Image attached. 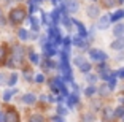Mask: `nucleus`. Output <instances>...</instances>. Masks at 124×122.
<instances>
[{"mask_svg": "<svg viewBox=\"0 0 124 122\" xmlns=\"http://www.w3.org/2000/svg\"><path fill=\"white\" fill-rule=\"evenodd\" d=\"M105 117L110 119V121L113 119V113H111V109H107V111H105Z\"/></svg>", "mask_w": 124, "mask_h": 122, "instance_id": "30", "label": "nucleus"}, {"mask_svg": "<svg viewBox=\"0 0 124 122\" xmlns=\"http://www.w3.org/2000/svg\"><path fill=\"white\" fill-rule=\"evenodd\" d=\"M61 70H62V75L67 81H72V70H70L69 64H61Z\"/></svg>", "mask_w": 124, "mask_h": 122, "instance_id": "4", "label": "nucleus"}, {"mask_svg": "<svg viewBox=\"0 0 124 122\" xmlns=\"http://www.w3.org/2000/svg\"><path fill=\"white\" fill-rule=\"evenodd\" d=\"M51 18H53V21H54V22H59V18H61V11H59V10H54V11L51 13Z\"/></svg>", "mask_w": 124, "mask_h": 122, "instance_id": "20", "label": "nucleus"}, {"mask_svg": "<svg viewBox=\"0 0 124 122\" xmlns=\"http://www.w3.org/2000/svg\"><path fill=\"white\" fill-rule=\"evenodd\" d=\"M89 81V83H94V81H97V76L95 75H88V78H86Z\"/></svg>", "mask_w": 124, "mask_h": 122, "instance_id": "31", "label": "nucleus"}, {"mask_svg": "<svg viewBox=\"0 0 124 122\" xmlns=\"http://www.w3.org/2000/svg\"><path fill=\"white\" fill-rule=\"evenodd\" d=\"M108 92H110V87H108V84H103V86L100 87V90H99V93H100V95H107Z\"/></svg>", "mask_w": 124, "mask_h": 122, "instance_id": "22", "label": "nucleus"}, {"mask_svg": "<svg viewBox=\"0 0 124 122\" xmlns=\"http://www.w3.org/2000/svg\"><path fill=\"white\" fill-rule=\"evenodd\" d=\"M18 35H19V38H21V40H27V38H29V32H27V30H24V29L19 30Z\"/></svg>", "mask_w": 124, "mask_h": 122, "instance_id": "21", "label": "nucleus"}, {"mask_svg": "<svg viewBox=\"0 0 124 122\" xmlns=\"http://www.w3.org/2000/svg\"><path fill=\"white\" fill-rule=\"evenodd\" d=\"M75 24L78 25V32H80V36H83V38H86V27H84L83 24H81L80 21H73Z\"/></svg>", "mask_w": 124, "mask_h": 122, "instance_id": "13", "label": "nucleus"}, {"mask_svg": "<svg viewBox=\"0 0 124 122\" xmlns=\"http://www.w3.org/2000/svg\"><path fill=\"white\" fill-rule=\"evenodd\" d=\"M13 93H16V89H10V90H7V92L3 93V100L5 101H8L11 98V95H13Z\"/></svg>", "mask_w": 124, "mask_h": 122, "instance_id": "18", "label": "nucleus"}, {"mask_svg": "<svg viewBox=\"0 0 124 122\" xmlns=\"http://www.w3.org/2000/svg\"><path fill=\"white\" fill-rule=\"evenodd\" d=\"M5 122H19V117L15 111H8L5 114Z\"/></svg>", "mask_w": 124, "mask_h": 122, "instance_id": "6", "label": "nucleus"}, {"mask_svg": "<svg viewBox=\"0 0 124 122\" xmlns=\"http://www.w3.org/2000/svg\"><path fill=\"white\" fill-rule=\"evenodd\" d=\"M30 60H32L33 64H38V60H40V59H38V56H37V54L30 52Z\"/></svg>", "mask_w": 124, "mask_h": 122, "instance_id": "28", "label": "nucleus"}, {"mask_svg": "<svg viewBox=\"0 0 124 122\" xmlns=\"http://www.w3.org/2000/svg\"><path fill=\"white\" fill-rule=\"evenodd\" d=\"M0 18H2V10H0Z\"/></svg>", "mask_w": 124, "mask_h": 122, "instance_id": "37", "label": "nucleus"}, {"mask_svg": "<svg viewBox=\"0 0 124 122\" xmlns=\"http://www.w3.org/2000/svg\"><path fill=\"white\" fill-rule=\"evenodd\" d=\"M73 62H75V64L78 65V68H80V67H81V65H83V64H84L86 60H84L83 57H80V56H78V57H75V60H73Z\"/></svg>", "mask_w": 124, "mask_h": 122, "instance_id": "24", "label": "nucleus"}, {"mask_svg": "<svg viewBox=\"0 0 124 122\" xmlns=\"http://www.w3.org/2000/svg\"><path fill=\"white\" fill-rule=\"evenodd\" d=\"M72 41L77 44V46H80V48H86V46H88V43H86V41L83 40V36H80V35H77L75 38L72 40Z\"/></svg>", "mask_w": 124, "mask_h": 122, "instance_id": "10", "label": "nucleus"}, {"mask_svg": "<svg viewBox=\"0 0 124 122\" xmlns=\"http://www.w3.org/2000/svg\"><path fill=\"white\" fill-rule=\"evenodd\" d=\"M94 92H95V87L94 86H89L88 89H86V93H88V95H92Z\"/></svg>", "mask_w": 124, "mask_h": 122, "instance_id": "29", "label": "nucleus"}, {"mask_svg": "<svg viewBox=\"0 0 124 122\" xmlns=\"http://www.w3.org/2000/svg\"><path fill=\"white\" fill-rule=\"evenodd\" d=\"M67 114V109H65V108H59V116H65Z\"/></svg>", "mask_w": 124, "mask_h": 122, "instance_id": "35", "label": "nucleus"}, {"mask_svg": "<svg viewBox=\"0 0 124 122\" xmlns=\"http://www.w3.org/2000/svg\"><path fill=\"white\" fill-rule=\"evenodd\" d=\"M35 81H37V83H43V81H45V78H43V75H37V78H35Z\"/></svg>", "mask_w": 124, "mask_h": 122, "instance_id": "34", "label": "nucleus"}, {"mask_svg": "<svg viewBox=\"0 0 124 122\" xmlns=\"http://www.w3.org/2000/svg\"><path fill=\"white\" fill-rule=\"evenodd\" d=\"M108 24H110V18H108V16H102V18H100V19H99V29H107V27H108Z\"/></svg>", "mask_w": 124, "mask_h": 122, "instance_id": "8", "label": "nucleus"}, {"mask_svg": "<svg viewBox=\"0 0 124 122\" xmlns=\"http://www.w3.org/2000/svg\"><path fill=\"white\" fill-rule=\"evenodd\" d=\"M115 116L116 117H124V108H118L116 111H115Z\"/></svg>", "mask_w": 124, "mask_h": 122, "instance_id": "26", "label": "nucleus"}, {"mask_svg": "<svg viewBox=\"0 0 124 122\" xmlns=\"http://www.w3.org/2000/svg\"><path fill=\"white\" fill-rule=\"evenodd\" d=\"M80 70H81V72H89V70H91V64H88V62H84V64L80 67Z\"/></svg>", "mask_w": 124, "mask_h": 122, "instance_id": "25", "label": "nucleus"}, {"mask_svg": "<svg viewBox=\"0 0 124 122\" xmlns=\"http://www.w3.org/2000/svg\"><path fill=\"white\" fill-rule=\"evenodd\" d=\"M77 103H78V97L75 95V93H72V95L69 93V106H70V108H73Z\"/></svg>", "mask_w": 124, "mask_h": 122, "instance_id": "14", "label": "nucleus"}, {"mask_svg": "<svg viewBox=\"0 0 124 122\" xmlns=\"http://www.w3.org/2000/svg\"><path fill=\"white\" fill-rule=\"evenodd\" d=\"M16 81H18V75H16V73H13V75H11V78H10V81H8V84H10V86H15Z\"/></svg>", "mask_w": 124, "mask_h": 122, "instance_id": "23", "label": "nucleus"}, {"mask_svg": "<svg viewBox=\"0 0 124 122\" xmlns=\"http://www.w3.org/2000/svg\"><path fill=\"white\" fill-rule=\"evenodd\" d=\"M103 3H105L108 8H111V7L115 5V0H103Z\"/></svg>", "mask_w": 124, "mask_h": 122, "instance_id": "32", "label": "nucleus"}, {"mask_svg": "<svg viewBox=\"0 0 124 122\" xmlns=\"http://www.w3.org/2000/svg\"><path fill=\"white\" fill-rule=\"evenodd\" d=\"M99 13H100L99 7H95V5H91V7H88V14L91 16V18H97Z\"/></svg>", "mask_w": 124, "mask_h": 122, "instance_id": "9", "label": "nucleus"}, {"mask_svg": "<svg viewBox=\"0 0 124 122\" xmlns=\"http://www.w3.org/2000/svg\"><path fill=\"white\" fill-rule=\"evenodd\" d=\"M118 75H119L121 78H124V70H119V72H116V76H118Z\"/></svg>", "mask_w": 124, "mask_h": 122, "instance_id": "36", "label": "nucleus"}, {"mask_svg": "<svg viewBox=\"0 0 124 122\" xmlns=\"http://www.w3.org/2000/svg\"><path fill=\"white\" fill-rule=\"evenodd\" d=\"M89 54H91L92 60H97V62H103L107 59V54L102 52L100 49H91V51H89Z\"/></svg>", "mask_w": 124, "mask_h": 122, "instance_id": "2", "label": "nucleus"}, {"mask_svg": "<svg viewBox=\"0 0 124 122\" xmlns=\"http://www.w3.org/2000/svg\"><path fill=\"white\" fill-rule=\"evenodd\" d=\"M29 122H45V119H43V116H40V114H33L32 117L29 119Z\"/></svg>", "mask_w": 124, "mask_h": 122, "instance_id": "19", "label": "nucleus"}, {"mask_svg": "<svg viewBox=\"0 0 124 122\" xmlns=\"http://www.w3.org/2000/svg\"><path fill=\"white\" fill-rule=\"evenodd\" d=\"M111 48H113V49H123L124 48V38L123 36H119L116 41H113V43H111Z\"/></svg>", "mask_w": 124, "mask_h": 122, "instance_id": "11", "label": "nucleus"}, {"mask_svg": "<svg viewBox=\"0 0 124 122\" xmlns=\"http://www.w3.org/2000/svg\"><path fill=\"white\" fill-rule=\"evenodd\" d=\"M5 59V48H0V62Z\"/></svg>", "mask_w": 124, "mask_h": 122, "instance_id": "33", "label": "nucleus"}, {"mask_svg": "<svg viewBox=\"0 0 124 122\" xmlns=\"http://www.w3.org/2000/svg\"><path fill=\"white\" fill-rule=\"evenodd\" d=\"M43 49H45V54H46V56H54L56 54V48H54V44H51V43H45Z\"/></svg>", "mask_w": 124, "mask_h": 122, "instance_id": "7", "label": "nucleus"}, {"mask_svg": "<svg viewBox=\"0 0 124 122\" xmlns=\"http://www.w3.org/2000/svg\"><path fill=\"white\" fill-rule=\"evenodd\" d=\"M22 56H24V49L21 46H15V51H13V60L15 62H21Z\"/></svg>", "mask_w": 124, "mask_h": 122, "instance_id": "5", "label": "nucleus"}, {"mask_svg": "<svg viewBox=\"0 0 124 122\" xmlns=\"http://www.w3.org/2000/svg\"><path fill=\"white\" fill-rule=\"evenodd\" d=\"M35 100H37V97L33 95V93H26V95L22 97V101H24V103H27V105H32Z\"/></svg>", "mask_w": 124, "mask_h": 122, "instance_id": "12", "label": "nucleus"}, {"mask_svg": "<svg viewBox=\"0 0 124 122\" xmlns=\"http://www.w3.org/2000/svg\"><path fill=\"white\" fill-rule=\"evenodd\" d=\"M30 24H32V29L35 30V32L40 29V21H38L37 18H33V16H30Z\"/></svg>", "mask_w": 124, "mask_h": 122, "instance_id": "16", "label": "nucleus"}, {"mask_svg": "<svg viewBox=\"0 0 124 122\" xmlns=\"http://www.w3.org/2000/svg\"><path fill=\"white\" fill-rule=\"evenodd\" d=\"M26 18V11L24 10H21V8H16V10H13L11 11V14H10V19H11V22H21L22 19Z\"/></svg>", "mask_w": 124, "mask_h": 122, "instance_id": "1", "label": "nucleus"}, {"mask_svg": "<svg viewBox=\"0 0 124 122\" xmlns=\"http://www.w3.org/2000/svg\"><path fill=\"white\" fill-rule=\"evenodd\" d=\"M115 35L116 36H123L124 35V24H118L115 27Z\"/></svg>", "mask_w": 124, "mask_h": 122, "instance_id": "15", "label": "nucleus"}, {"mask_svg": "<svg viewBox=\"0 0 124 122\" xmlns=\"http://www.w3.org/2000/svg\"><path fill=\"white\" fill-rule=\"evenodd\" d=\"M80 5H78L77 0H65V10L70 11V13H77Z\"/></svg>", "mask_w": 124, "mask_h": 122, "instance_id": "3", "label": "nucleus"}, {"mask_svg": "<svg viewBox=\"0 0 124 122\" xmlns=\"http://www.w3.org/2000/svg\"><path fill=\"white\" fill-rule=\"evenodd\" d=\"M62 22H64V25H65V27H69V29H70V24H72V21H70L67 16H64V18H62Z\"/></svg>", "mask_w": 124, "mask_h": 122, "instance_id": "27", "label": "nucleus"}, {"mask_svg": "<svg viewBox=\"0 0 124 122\" xmlns=\"http://www.w3.org/2000/svg\"><path fill=\"white\" fill-rule=\"evenodd\" d=\"M121 18H124V10H119V11H116L111 18H110V21H118V19H121Z\"/></svg>", "mask_w": 124, "mask_h": 122, "instance_id": "17", "label": "nucleus"}]
</instances>
